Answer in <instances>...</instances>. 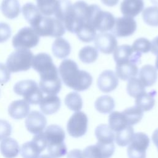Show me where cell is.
Instances as JSON below:
<instances>
[{"label":"cell","mask_w":158,"mask_h":158,"mask_svg":"<svg viewBox=\"0 0 158 158\" xmlns=\"http://www.w3.org/2000/svg\"><path fill=\"white\" fill-rule=\"evenodd\" d=\"M58 72L64 83L76 91H85L92 84L91 75L85 70H80L77 63L73 60H64L60 64Z\"/></svg>","instance_id":"obj_1"},{"label":"cell","mask_w":158,"mask_h":158,"mask_svg":"<svg viewBox=\"0 0 158 158\" xmlns=\"http://www.w3.org/2000/svg\"><path fill=\"white\" fill-rule=\"evenodd\" d=\"M47 142L49 155L53 158H59L66 154L67 149L64 143L65 131L57 125H50L44 131Z\"/></svg>","instance_id":"obj_2"},{"label":"cell","mask_w":158,"mask_h":158,"mask_svg":"<svg viewBox=\"0 0 158 158\" xmlns=\"http://www.w3.org/2000/svg\"><path fill=\"white\" fill-rule=\"evenodd\" d=\"M31 27L40 36H49L54 38L61 37L65 32L63 23L55 17L41 15Z\"/></svg>","instance_id":"obj_3"},{"label":"cell","mask_w":158,"mask_h":158,"mask_svg":"<svg viewBox=\"0 0 158 158\" xmlns=\"http://www.w3.org/2000/svg\"><path fill=\"white\" fill-rule=\"evenodd\" d=\"M31 67L39 73L40 81H48L60 78L58 69L51 57L46 53L41 52L34 56Z\"/></svg>","instance_id":"obj_4"},{"label":"cell","mask_w":158,"mask_h":158,"mask_svg":"<svg viewBox=\"0 0 158 158\" xmlns=\"http://www.w3.org/2000/svg\"><path fill=\"white\" fill-rule=\"evenodd\" d=\"M14 91L30 104H38L43 98V93L39 85L32 80L18 81L14 86Z\"/></svg>","instance_id":"obj_5"},{"label":"cell","mask_w":158,"mask_h":158,"mask_svg":"<svg viewBox=\"0 0 158 158\" xmlns=\"http://www.w3.org/2000/svg\"><path fill=\"white\" fill-rule=\"evenodd\" d=\"M33 57L30 50L17 49L9 55L6 65L10 73L27 71L32 66Z\"/></svg>","instance_id":"obj_6"},{"label":"cell","mask_w":158,"mask_h":158,"mask_svg":"<svg viewBox=\"0 0 158 158\" xmlns=\"http://www.w3.org/2000/svg\"><path fill=\"white\" fill-rule=\"evenodd\" d=\"M40 41V36L29 27L21 28L13 37L12 45L16 49H30L35 47Z\"/></svg>","instance_id":"obj_7"},{"label":"cell","mask_w":158,"mask_h":158,"mask_svg":"<svg viewBox=\"0 0 158 158\" xmlns=\"http://www.w3.org/2000/svg\"><path fill=\"white\" fill-rule=\"evenodd\" d=\"M47 147L44 132L35 135L30 141L23 144L20 154L23 158H40V154Z\"/></svg>","instance_id":"obj_8"},{"label":"cell","mask_w":158,"mask_h":158,"mask_svg":"<svg viewBox=\"0 0 158 158\" xmlns=\"http://www.w3.org/2000/svg\"><path fill=\"white\" fill-rule=\"evenodd\" d=\"M149 142V138L146 133L143 132L135 133L127 148L128 158H146V150Z\"/></svg>","instance_id":"obj_9"},{"label":"cell","mask_w":158,"mask_h":158,"mask_svg":"<svg viewBox=\"0 0 158 158\" xmlns=\"http://www.w3.org/2000/svg\"><path fill=\"white\" fill-rule=\"evenodd\" d=\"M88 122V117L85 112H75L68 120L67 124L68 133L74 138L83 136L87 131Z\"/></svg>","instance_id":"obj_10"},{"label":"cell","mask_w":158,"mask_h":158,"mask_svg":"<svg viewBox=\"0 0 158 158\" xmlns=\"http://www.w3.org/2000/svg\"><path fill=\"white\" fill-rule=\"evenodd\" d=\"M115 17L108 11L102 10L99 6L92 18V25L95 30L101 33L112 30L115 24Z\"/></svg>","instance_id":"obj_11"},{"label":"cell","mask_w":158,"mask_h":158,"mask_svg":"<svg viewBox=\"0 0 158 158\" xmlns=\"http://www.w3.org/2000/svg\"><path fill=\"white\" fill-rule=\"evenodd\" d=\"M136 27L137 24L133 18L123 16L115 19L112 31L115 36L124 38L132 35L136 31Z\"/></svg>","instance_id":"obj_12"},{"label":"cell","mask_w":158,"mask_h":158,"mask_svg":"<svg viewBox=\"0 0 158 158\" xmlns=\"http://www.w3.org/2000/svg\"><path fill=\"white\" fill-rule=\"evenodd\" d=\"M114 143L104 144L98 142L94 145L87 146L83 151L85 158H110L114 153Z\"/></svg>","instance_id":"obj_13"},{"label":"cell","mask_w":158,"mask_h":158,"mask_svg":"<svg viewBox=\"0 0 158 158\" xmlns=\"http://www.w3.org/2000/svg\"><path fill=\"white\" fill-rule=\"evenodd\" d=\"M113 54L116 64L126 62H133L138 64L141 56V54L136 52L131 46L128 44L117 46Z\"/></svg>","instance_id":"obj_14"},{"label":"cell","mask_w":158,"mask_h":158,"mask_svg":"<svg viewBox=\"0 0 158 158\" xmlns=\"http://www.w3.org/2000/svg\"><path fill=\"white\" fill-rule=\"evenodd\" d=\"M94 41L96 49L106 54L113 53L117 47V40L115 36L110 33L97 34Z\"/></svg>","instance_id":"obj_15"},{"label":"cell","mask_w":158,"mask_h":158,"mask_svg":"<svg viewBox=\"0 0 158 158\" xmlns=\"http://www.w3.org/2000/svg\"><path fill=\"white\" fill-rule=\"evenodd\" d=\"M46 123L47 120L45 116L37 110L30 112L25 121L27 130L34 135L42 132L45 128Z\"/></svg>","instance_id":"obj_16"},{"label":"cell","mask_w":158,"mask_h":158,"mask_svg":"<svg viewBox=\"0 0 158 158\" xmlns=\"http://www.w3.org/2000/svg\"><path fill=\"white\" fill-rule=\"evenodd\" d=\"M118 85V78L115 73L110 70L102 72L98 77L97 85L103 93H110L115 89Z\"/></svg>","instance_id":"obj_17"},{"label":"cell","mask_w":158,"mask_h":158,"mask_svg":"<svg viewBox=\"0 0 158 158\" xmlns=\"http://www.w3.org/2000/svg\"><path fill=\"white\" fill-rule=\"evenodd\" d=\"M30 105L24 99H19L12 102L8 107L9 115L16 120L26 117L30 113Z\"/></svg>","instance_id":"obj_18"},{"label":"cell","mask_w":158,"mask_h":158,"mask_svg":"<svg viewBox=\"0 0 158 158\" xmlns=\"http://www.w3.org/2000/svg\"><path fill=\"white\" fill-rule=\"evenodd\" d=\"M144 9L143 0H123L120 4V11L123 16L135 17Z\"/></svg>","instance_id":"obj_19"},{"label":"cell","mask_w":158,"mask_h":158,"mask_svg":"<svg viewBox=\"0 0 158 158\" xmlns=\"http://www.w3.org/2000/svg\"><path fill=\"white\" fill-rule=\"evenodd\" d=\"M138 64L133 62H126L116 64L115 74L122 80L127 81L136 77L138 74Z\"/></svg>","instance_id":"obj_20"},{"label":"cell","mask_w":158,"mask_h":158,"mask_svg":"<svg viewBox=\"0 0 158 158\" xmlns=\"http://www.w3.org/2000/svg\"><path fill=\"white\" fill-rule=\"evenodd\" d=\"M157 77V70L149 64L143 65L138 72V78L146 87L152 86L156 82Z\"/></svg>","instance_id":"obj_21"},{"label":"cell","mask_w":158,"mask_h":158,"mask_svg":"<svg viewBox=\"0 0 158 158\" xmlns=\"http://www.w3.org/2000/svg\"><path fill=\"white\" fill-rule=\"evenodd\" d=\"M60 107V99L56 95H48L43 97L40 102L41 112L45 115H51L57 112Z\"/></svg>","instance_id":"obj_22"},{"label":"cell","mask_w":158,"mask_h":158,"mask_svg":"<svg viewBox=\"0 0 158 158\" xmlns=\"http://www.w3.org/2000/svg\"><path fill=\"white\" fill-rule=\"evenodd\" d=\"M0 151L5 158H15L20 151L19 145L12 138H6L0 143Z\"/></svg>","instance_id":"obj_23"},{"label":"cell","mask_w":158,"mask_h":158,"mask_svg":"<svg viewBox=\"0 0 158 158\" xmlns=\"http://www.w3.org/2000/svg\"><path fill=\"white\" fill-rule=\"evenodd\" d=\"M52 51L56 57L65 59L70 54L71 46L65 39L62 37L57 38L52 44Z\"/></svg>","instance_id":"obj_24"},{"label":"cell","mask_w":158,"mask_h":158,"mask_svg":"<svg viewBox=\"0 0 158 158\" xmlns=\"http://www.w3.org/2000/svg\"><path fill=\"white\" fill-rule=\"evenodd\" d=\"M1 10L6 18L14 19L20 14V5L18 0H2Z\"/></svg>","instance_id":"obj_25"},{"label":"cell","mask_w":158,"mask_h":158,"mask_svg":"<svg viewBox=\"0 0 158 158\" xmlns=\"http://www.w3.org/2000/svg\"><path fill=\"white\" fill-rule=\"evenodd\" d=\"M94 133L95 136L98 139V142L104 144L114 143V141L115 139V133L108 125H99L96 128Z\"/></svg>","instance_id":"obj_26"},{"label":"cell","mask_w":158,"mask_h":158,"mask_svg":"<svg viewBox=\"0 0 158 158\" xmlns=\"http://www.w3.org/2000/svg\"><path fill=\"white\" fill-rule=\"evenodd\" d=\"M156 94V91L143 93L135 98V106L143 112L150 110L155 104L154 96Z\"/></svg>","instance_id":"obj_27"},{"label":"cell","mask_w":158,"mask_h":158,"mask_svg":"<svg viewBox=\"0 0 158 158\" xmlns=\"http://www.w3.org/2000/svg\"><path fill=\"white\" fill-rule=\"evenodd\" d=\"M109 126L114 132H118L129 126L122 112L114 111L109 116Z\"/></svg>","instance_id":"obj_28"},{"label":"cell","mask_w":158,"mask_h":158,"mask_svg":"<svg viewBox=\"0 0 158 158\" xmlns=\"http://www.w3.org/2000/svg\"><path fill=\"white\" fill-rule=\"evenodd\" d=\"M94 107L101 114H109L115 107V101L110 96H101L96 99L94 102Z\"/></svg>","instance_id":"obj_29"},{"label":"cell","mask_w":158,"mask_h":158,"mask_svg":"<svg viewBox=\"0 0 158 158\" xmlns=\"http://www.w3.org/2000/svg\"><path fill=\"white\" fill-rule=\"evenodd\" d=\"M22 11L24 18L30 25L42 15L37 6L31 2H28L24 4L22 7Z\"/></svg>","instance_id":"obj_30"},{"label":"cell","mask_w":158,"mask_h":158,"mask_svg":"<svg viewBox=\"0 0 158 158\" xmlns=\"http://www.w3.org/2000/svg\"><path fill=\"white\" fill-rule=\"evenodd\" d=\"M95 28L89 24L85 25L78 28L75 32L78 39L84 43H89L94 41L97 33Z\"/></svg>","instance_id":"obj_31"},{"label":"cell","mask_w":158,"mask_h":158,"mask_svg":"<svg viewBox=\"0 0 158 158\" xmlns=\"http://www.w3.org/2000/svg\"><path fill=\"white\" fill-rule=\"evenodd\" d=\"M78 57L84 64L93 63L98 57V51L91 46H84L80 50Z\"/></svg>","instance_id":"obj_32"},{"label":"cell","mask_w":158,"mask_h":158,"mask_svg":"<svg viewBox=\"0 0 158 158\" xmlns=\"http://www.w3.org/2000/svg\"><path fill=\"white\" fill-rule=\"evenodd\" d=\"M128 125L132 126L138 123L143 116V111L137 106H132L125 109L123 112Z\"/></svg>","instance_id":"obj_33"},{"label":"cell","mask_w":158,"mask_h":158,"mask_svg":"<svg viewBox=\"0 0 158 158\" xmlns=\"http://www.w3.org/2000/svg\"><path fill=\"white\" fill-rule=\"evenodd\" d=\"M133 135V128L129 125L116 133L115 135V142L120 146H126L131 142Z\"/></svg>","instance_id":"obj_34"},{"label":"cell","mask_w":158,"mask_h":158,"mask_svg":"<svg viewBox=\"0 0 158 158\" xmlns=\"http://www.w3.org/2000/svg\"><path fill=\"white\" fill-rule=\"evenodd\" d=\"M36 6L42 15L51 16L54 14L59 0H36Z\"/></svg>","instance_id":"obj_35"},{"label":"cell","mask_w":158,"mask_h":158,"mask_svg":"<svg viewBox=\"0 0 158 158\" xmlns=\"http://www.w3.org/2000/svg\"><path fill=\"white\" fill-rule=\"evenodd\" d=\"M127 91L130 96L136 98L146 91V86L138 78L134 77L128 80L127 86Z\"/></svg>","instance_id":"obj_36"},{"label":"cell","mask_w":158,"mask_h":158,"mask_svg":"<svg viewBox=\"0 0 158 158\" xmlns=\"http://www.w3.org/2000/svg\"><path fill=\"white\" fill-rule=\"evenodd\" d=\"M66 106L71 110L78 112L83 106L81 96L77 92H70L67 94L64 99Z\"/></svg>","instance_id":"obj_37"},{"label":"cell","mask_w":158,"mask_h":158,"mask_svg":"<svg viewBox=\"0 0 158 158\" xmlns=\"http://www.w3.org/2000/svg\"><path fill=\"white\" fill-rule=\"evenodd\" d=\"M144 22L149 26L158 27V6H150L144 9L142 13Z\"/></svg>","instance_id":"obj_38"},{"label":"cell","mask_w":158,"mask_h":158,"mask_svg":"<svg viewBox=\"0 0 158 158\" xmlns=\"http://www.w3.org/2000/svg\"><path fill=\"white\" fill-rule=\"evenodd\" d=\"M131 47L136 52L142 54L151 51V42L147 38H139L134 41Z\"/></svg>","instance_id":"obj_39"},{"label":"cell","mask_w":158,"mask_h":158,"mask_svg":"<svg viewBox=\"0 0 158 158\" xmlns=\"http://www.w3.org/2000/svg\"><path fill=\"white\" fill-rule=\"evenodd\" d=\"M11 133V125L7 120L0 119V141L7 138Z\"/></svg>","instance_id":"obj_40"},{"label":"cell","mask_w":158,"mask_h":158,"mask_svg":"<svg viewBox=\"0 0 158 158\" xmlns=\"http://www.w3.org/2000/svg\"><path fill=\"white\" fill-rule=\"evenodd\" d=\"M10 27L5 22H0V43L7 41L11 36Z\"/></svg>","instance_id":"obj_41"},{"label":"cell","mask_w":158,"mask_h":158,"mask_svg":"<svg viewBox=\"0 0 158 158\" xmlns=\"http://www.w3.org/2000/svg\"><path fill=\"white\" fill-rule=\"evenodd\" d=\"M10 78V72L7 66L0 63V84L3 85L9 81Z\"/></svg>","instance_id":"obj_42"},{"label":"cell","mask_w":158,"mask_h":158,"mask_svg":"<svg viewBox=\"0 0 158 158\" xmlns=\"http://www.w3.org/2000/svg\"><path fill=\"white\" fill-rule=\"evenodd\" d=\"M67 158H85L83 156V152L78 149L71 150L67 153Z\"/></svg>","instance_id":"obj_43"},{"label":"cell","mask_w":158,"mask_h":158,"mask_svg":"<svg viewBox=\"0 0 158 158\" xmlns=\"http://www.w3.org/2000/svg\"><path fill=\"white\" fill-rule=\"evenodd\" d=\"M151 51L154 55H158V36L154 38L151 42Z\"/></svg>","instance_id":"obj_44"},{"label":"cell","mask_w":158,"mask_h":158,"mask_svg":"<svg viewBox=\"0 0 158 158\" xmlns=\"http://www.w3.org/2000/svg\"><path fill=\"white\" fill-rule=\"evenodd\" d=\"M101 2L109 7H113L117 5L119 1V0H100Z\"/></svg>","instance_id":"obj_45"},{"label":"cell","mask_w":158,"mask_h":158,"mask_svg":"<svg viewBox=\"0 0 158 158\" xmlns=\"http://www.w3.org/2000/svg\"><path fill=\"white\" fill-rule=\"evenodd\" d=\"M152 139L154 144L157 146L158 149V128H157L152 135Z\"/></svg>","instance_id":"obj_46"},{"label":"cell","mask_w":158,"mask_h":158,"mask_svg":"<svg viewBox=\"0 0 158 158\" xmlns=\"http://www.w3.org/2000/svg\"><path fill=\"white\" fill-rule=\"evenodd\" d=\"M40 158H53L51 156H50L49 155H48V154H44V155H42L40 157Z\"/></svg>","instance_id":"obj_47"},{"label":"cell","mask_w":158,"mask_h":158,"mask_svg":"<svg viewBox=\"0 0 158 158\" xmlns=\"http://www.w3.org/2000/svg\"><path fill=\"white\" fill-rule=\"evenodd\" d=\"M155 67L157 70H158V55L157 56V57L155 61Z\"/></svg>","instance_id":"obj_48"},{"label":"cell","mask_w":158,"mask_h":158,"mask_svg":"<svg viewBox=\"0 0 158 158\" xmlns=\"http://www.w3.org/2000/svg\"><path fill=\"white\" fill-rule=\"evenodd\" d=\"M150 1L156 6H158V0H150Z\"/></svg>","instance_id":"obj_49"},{"label":"cell","mask_w":158,"mask_h":158,"mask_svg":"<svg viewBox=\"0 0 158 158\" xmlns=\"http://www.w3.org/2000/svg\"><path fill=\"white\" fill-rule=\"evenodd\" d=\"M0 92H1V90H0Z\"/></svg>","instance_id":"obj_50"}]
</instances>
